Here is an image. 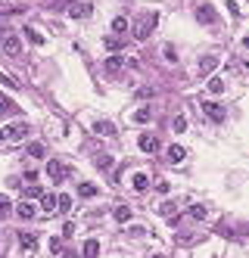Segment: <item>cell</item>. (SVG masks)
<instances>
[{
	"mask_svg": "<svg viewBox=\"0 0 249 258\" xmlns=\"http://www.w3.org/2000/svg\"><path fill=\"white\" fill-rule=\"evenodd\" d=\"M150 118H153V112H150V106H140V109H137V112H134V122H137V125H147Z\"/></svg>",
	"mask_w": 249,
	"mask_h": 258,
	"instance_id": "2e32d148",
	"label": "cell"
},
{
	"mask_svg": "<svg viewBox=\"0 0 249 258\" xmlns=\"http://www.w3.org/2000/svg\"><path fill=\"white\" fill-rule=\"evenodd\" d=\"M184 156H187L184 146H168V162H184Z\"/></svg>",
	"mask_w": 249,
	"mask_h": 258,
	"instance_id": "9a60e30c",
	"label": "cell"
},
{
	"mask_svg": "<svg viewBox=\"0 0 249 258\" xmlns=\"http://www.w3.org/2000/svg\"><path fill=\"white\" fill-rule=\"evenodd\" d=\"M159 212L165 215V218H171V215H175V202H162V205H159Z\"/></svg>",
	"mask_w": 249,
	"mask_h": 258,
	"instance_id": "f546056e",
	"label": "cell"
},
{
	"mask_svg": "<svg viewBox=\"0 0 249 258\" xmlns=\"http://www.w3.org/2000/svg\"><path fill=\"white\" fill-rule=\"evenodd\" d=\"M25 196H31V199H41V196H44V190H41V187H28V190H25Z\"/></svg>",
	"mask_w": 249,
	"mask_h": 258,
	"instance_id": "f1b7e54d",
	"label": "cell"
},
{
	"mask_svg": "<svg viewBox=\"0 0 249 258\" xmlns=\"http://www.w3.org/2000/svg\"><path fill=\"white\" fill-rule=\"evenodd\" d=\"M0 47H3V53H6V56H19V53H22V41H19V34H13V31L0 34Z\"/></svg>",
	"mask_w": 249,
	"mask_h": 258,
	"instance_id": "3957f363",
	"label": "cell"
},
{
	"mask_svg": "<svg viewBox=\"0 0 249 258\" xmlns=\"http://www.w3.org/2000/svg\"><path fill=\"white\" fill-rule=\"evenodd\" d=\"M215 68H218V56H203L200 59V75H203V78H205V75H212Z\"/></svg>",
	"mask_w": 249,
	"mask_h": 258,
	"instance_id": "8992f818",
	"label": "cell"
},
{
	"mask_svg": "<svg viewBox=\"0 0 249 258\" xmlns=\"http://www.w3.org/2000/svg\"><path fill=\"white\" fill-rule=\"evenodd\" d=\"M122 65H125V59H122V56H109V59H106V72H109V75H115Z\"/></svg>",
	"mask_w": 249,
	"mask_h": 258,
	"instance_id": "e0dca14e",
	"label": "cell"
},
{
	"mask_svg": "<svg viewBox=\"0 0 249 258\" xmlns=\"http://www.w3.org/2000/svg\"><path fill=\"white\" fill-rule=\"evenodd\" d=\"M16 215H19V218H22V221H28V218H34V205L22 199L19 205H16Z\"/></svg>",
	"mask_w": 249,
	"mask_h": 258,
	"instance_id": "8fae6325",
	"label": "cell"
},
{
	"mask_svg": "<svg viewBox=\"0 0 249 258\" xmlns=\"http://www.w3.org/2000/svg\"><path fill=\"white\" fill-rule=\"evenodd\" d=\"M68 16H72V19H88V16H91V3H78V6H72V10H68Z\"/></svg>",
	"mask_w": 249,
	"mask_h": 258,
	"instance_id": "7c38bea8",
	"label": "cell"
},
{
	"mask_svg": "<svg viewBox=\"0 0 249 258\" xmlns=\"http://www.w3.org/2000/svg\"><path fill=\"white\" fill-rule=\"evenodd\" d=\"M203 112L209 115L212 122H225V115H227V112H225V106H221V103H212V100H205V103H203Z\"/></svg>",
	"mask_w": 249,
	"mask_h": 258,
	"instance_id": "5b68a950",
	"label": "cell"
},
{
	"mask_svg": "<svg viewBox=\"0 0 249 258\" xmlns=\"http://www.w3.org/2000/svg\"><path fill=\"white\" fill-rule=\"evenodd\" d=\"M190 218L203 221V218H205V209H203V205H193V209H190Z\"/></svg>",
	"mask_w": 249,
	"mask_h": 258,
	"instance_id": "4dcf8cb0",
	"label": "cell"
},
{
	"mask_svg": "<svg viewBox=\"0 0 249 258\" xmlns=\"http://www.w3.org/2000/svg\"><path fill=\"white\" fill-rule=\"evenodd\" d=\"M19 246H22V252H34V249H38V236L34 234H19Z\"/></svg>",
	"mask_w": 249,
	"mask_h": 258,
	"instance_id": "52a82bcc",
	"label": "cell"
},
{
	"mask_svg": "<svg viewBox=\"0 0 249 258\" xmlns=\"http://www.w3.org/2000/svg\"><path fill=\"white\" fill-rule=\"evenodd\" d=\"M28 134V125L25 122H13V125H3L0 128V143H13V140H19V137Z\"/></svg>",
	"mask_w": 249,
	"mask_h": 258,
	"instance_id": "7a4b0ae2",
	"label": "cell"
},
{
	"mask_svg": "<svg viewBox=\"0 0 249 258\" xmlns=\"http://www.w3.org/2000/svg\"><path fill=\"white\" fill-rule=\"evenodd\" d=\"M184 128H187V118H184V115H178V118H175V131H178V134H181V131H184Z\"/></svg>",
	"mask_w": 249,
	"mask_h": 258,
	"instance_id": "d6a6232c",
	"label": "cell"
},
{
	"mask_svg": "<svg viewBox=\"0 0 249 258\" xmlns=\"http://www.w3.org/2000/svg\"><path fill=\"white\" fill-rule=\"evenodd\" d=\"M209 90L212 93H221V90H225V81H221V78H209Z\"/></svg>",
	"mask_w": 249,
	"mask_h": 258,
	"instance_id": "83f0119b",
	"label": "cell"
},
{
	"mask_svg": "<svg viewBox=\"0 0 249 258\" xmlns=\"http://www.w3.org/2000/svg\"><path fill=\"white\" fill-rule=\"evenodd\" d=\"M28 156H34V159H44V143H31V146H28Z\"/></svg>",
	"mask_w": 249,
	"mask_h": 258,
	"instance_id": "d4e9b609",
	"label": "cell"
},
{
	"mask_svg": "<svg viewBox=\"0 0 249 258\" xmlns=\"http://www.w3.org/2000/svg\"><path fill=\"white\" fill-rule=\"evenodd\" d=\"M156 25H159V13H143L140 19H137L134 25V38L137 41H147L153 31H156Z\"/></svg>",
	"mask_w": 249,
	"mask_h": 258,
	"instance_id": "6da1fadb",
	"label": "cell"
},
{
	"mask_svg": "<svg viewBox=\"0 0 249 258\" xmlns=\"http://www.w3.org/2000/svg\"><path fill=\"white\" fill-rule=\"evenodd\" d=\"M162 53H165V59H168V63H178V50H175V47H165Z\"/></svg>",
	"mask_w": 249,
	"mask_h": 258,
	"instance_id": "1f68e13d",
	"label": "cell"
},
{
	"mask_svg": "<svg viewBox=\"0 0 249 258\" xmlns=\"http://www.w3.org/2000/svg\"><path fill=\"white\" fill-rule=\"evenodd\" d=\"M100 255V243L97 239H88V243H84V258H97Z\"/></svg>",
	"mask_w": 249,
	"mask_h": 258,
	"instance_id": "ac0fdd59",
	"label": "cell"
},
{
	"mask_svg": "<svg viewBox=\"0 0 249 258\" xmlns=\"http://www.w3.org/2000/svg\"><path fill=\"white\" fill-rule=\"evenodd\" d=\"M25 38H28V41H31V44H38V47H41V44H44V34H41L38 28H25Z\"/></svg>",
	"mask_w": 249,
	"mask_h": 258,
	"instance_id": "ffe728a7",
	"label": "cell"
},
{
	"mask_svg": "<svg viewBox=\"0 0 249 258\" xmlns=\"http://www.w3.org/2000/svg\"><path fill=\"white\" fill-rule=\"evenodd\" d=\"M115 221H122V224L131 221V209H128V205H118V209H115Z\"/></svg>",
	"mask_w": 249,
	"mask_h": 258,
	"instance_id": "7402d4cb",
	"label": "cell"
},
{
	"mask_svg": "<svg viewBox=\"0 0 249 258\" xmlns=\"http://www.w3.org/2000/svg\"><path fill=\"white\" fill-rule=\"evenodd\" d=\"M78 196L91 199V196H97V187H93V184H81V187H78Z\"/></svg>",
	"mask_w": 249,
	"mask_h": 258,
	"instance_id": "cb8c5ba5",
	"label": "cell"
},
{
	"mask_svg": "<svg viewBox=\"0 0 249 258\" xmlns=\"http://www.w3.org/2000/svg\"><path fill=\"white\" fill-rule=\"evenodd\" d=\"M122 47H125V41L118 38V34H113V38H106V50H113V53H118Z\"/></svg>",
	"mask_w": 249,
	"mask_h": 258,
	"instance_id": "d6986e66",
	"label": "cell"
},
{
	"mask_svg": "<svg viewBox=\"0 0 249 258\" xmlns=\"http://www.w3.org/2000/svg\"><path fill=\"white\" fill-rule=\"evenodd\" d=\"M196 19H200L203 25H212V22H215V10H212L209 3H203L200 10H196Z\"/></svg>",
	"mask_w": 249,
	"mask_h": 258,
	"instance_id": "ba28073f",
	"label": "cell"
},
{
	"mask_svg": "<svg viewBox=\"0 0 249 258\" xmlns=\"http://www.w3.org/2000/svg\"><path fill=\"white\" fill-rule=\"evenodd\" d=\"M56 209L59 212H68V209H72V199H68V196H56Z\"/></svg>",
	"mask_w": 249,
	"mask_h": 258,
	"instance_id": "484cf974",
	"label": "cell"
},
{
	"mask_svg": "<svg viewBox=\"0 0 249 258\" xmlns=\"http://www.w3.org/2000/svg\"><path fill=\"white\" fill-rule=\"evenodd\" d=\"M131 184H134V190H147V187H150V177L147 174H134Z\"/></svg>",
	"mask_w": 249,
	"mask_h": 258,
	"instance_id": "44dd1931",
	"label": "cell"
},
{
	"mask_svg": "<svg viewBox=\"0 0 249 258\" xmlns=\"http://www.w3.org/2000/svg\"><path fill=\"white\" fill-rule=\"evenodd\" d=\"M97 168L109 171V168H113V156H97Z\"/></svg>",
	"mask_w": 249,
	"mask_h": 258,
	"instance_id": "4316f807",
	"label": "cell"
},
{
	"mask_svg": "<svg viewBox=\"0 0 249 258\" xmlns=\"http://www.w3.org/2000/svg\"><path fill=\"white\" fill-rule=\"evenodd\" d=\"M41 209L53 215V212H56V196H53V193H44V196H41Z\"/></svg>",
	"mask_w": 249,
	"mask_h": 258,
	"instance_id": "5bb4252c",
	"label": "cell"
},
{
	"mask_svg": "<svg viewBox=\"0 0 249 258\" xmlns=\"http://www.w3.org/2000/svg\"><path fill=\"white\" fill-rule=\"evenodd\" d=\"M137 146H140L143 152H156V150H159V140H156L153 134H143L140 140H137Z\"/></svg>",
	"mask_w": 249,
	"mask_h": 258,
	"instance_id": "9c48e42d",
	"label": "cell"
},
{
	"mask_svg": "<svg viewBox=\"0 0 249 258\" xmlns=\"http://www.w3.org/2000/svg\"><path fill=\"white\" fill-rule=\"evenodd\" d=\"M128 28H131V22H128L125 16H115V19H113V34H125Z\"/></svg>",
	"mask_w": 249,
	"mask_h": 258,
	"instance_id": "4fadbf2b",
	"label": "cell"
},
{
	"mask_svg": "<svg viewBox=\"0 0 249 258\" xmlns=\"http://www.w3.org/2000/svg\"><path fill=\"white\" fill-rule=\"evenodd\" d=\"M47 174H50V180H53V184H63V180H66V174H68V168L63 165V162L50 159V162H47Z\"/></svg>",
	"mask_w": 249,
	"mask_h": 258,
	"instance_id": "277c9868",
	"label": "cell"
},
{
	"mask_svg": "<svg viewBox=\"0 0 249 258\" xmlns=\"http://www.w3.org/2000/svg\"><path fill=\"white\" fill-rule=\"evenodd\" d=\"M10 209H13V202H10V196H0V221L10 215Z\"/></svg>",
	"mask_w": 249,
	"mask_h": 258,
	"instance_id": "603a6c76",
	"label": "cell"
},
{
	"mask_svg": "<svg viewBox=\"0 0 249 258\" xmlns=\"http://www.w3.org/2000/svg\"><path fill=\"white\" fill-rule=\"evenodd\" d=\"M93 131L103 137H115V125L113 122H93Z\"/></svg>",
	"mask_w": 249,
	"mask_h": 258,
	"instance_id": "30bf717a",
	"label": "cell"
},
{
	"mask_svg": "<svg viewBox=\"0 0 249 258\" xmlns=\"http://www.w3.org/2000/svg\"><path fill=\"white\" fill-rule=\"evenodd\" d=\"M10 109H13V106H10V100H6L3 93H0V115H3V112H10Z\"/></svg>",
	"mask_w": 249,
	"mask_h": 258,
	"instance_id": "836d02e7",
	"label": "cell"
},
{
	"mask_svg": "<svg viewBox=\"0 0 249 258\" xmlns=\"http://www.w3.org/2000/svg\"><path fill=\"white\" fill-rule=\"evenodd\" d=\"M153 258H165V255H153Z\"/></svg>",
	"mask_w": 249,
	"mask_h": 258,
	"instance_id": "e575fe53",
	"label": "cell"
}]
</instances>
